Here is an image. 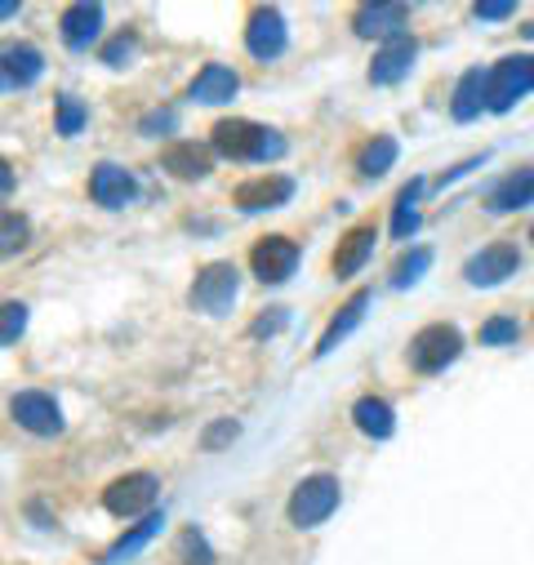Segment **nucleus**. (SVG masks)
Segmentation results:
<instances>
[{
	"label": "nucleus",
	"mask_w": 534,
	"mask_h": 565,
	"mask_svg": "<svg viewBox=\"0 0 534 565\" xmlns=\"http://www.w3.org/2000/svg\"><path fill=\"white\" fill-rule=\"evenodd\" d=\"M214 152L227 161H277V157H286V138L277 129L254 125V120H218Z\"/></svg>",
	"instance_id": "f257e3e1"
},
{
	"label": "nucleus",
	"mask_w": 534,
	"mask_h": 565,
	"mask_svg": "<svg viewBox=\"0 0 534 565\" xmlns=\"http://www.w3.org/2000/svg\"><path fill=\"white\" fill-rule=\"evenodd\" d=\"M334 508H339V481H334L330 472H317V477L299 481L295 494H290V521H295L299 530L321 525Z\"/></svg>",
	"instance_id": "f03ea898"
},
{
	"label": "nucleus",
	"mask_w": 534,
	"mask_h": 565,
	"mask_svg": "<svg viewBox=\"0 0 534 565\" xmlns=\"http://www.w3.org/2000/svg\"><path fill=\"white\" fill-rule=\"evenodd\" d=\"M236 290H241V280H236L232 263H205L196 271V286H192V308L205 317H223V312H232Z\"/></svg>",
	"instance_id": "7ed1b4c3"
},
{
	"label": "nucleus",
	"mask_w": 534,
	"mask_h": 565,
	"mask_svg": "<svg viewBox=\"0 0 534 565\" xmlns=\"http://www.w3.org/2000/svg\"><path fill=\"white\" fill-rule=\"evenodd\" d=\"M534 89V58L530 54H512L503 63H494L490 85H485V107L490 111H508L516 98H525Z\"/></svg>",
	"instance_id": "20e7f679"
},
{
	"label": "nucleus",
	"mask_w": 534,
	"mask_h": 565,
	"mask_svg": "<svg viewBox=\"0 0 534 565\" xmlns=\"http://www.w3.org/2000/svg\"><path fill=\"white\" fill-rule=\"evenodd\" d=\"M463 352V334L455 326H428L410 339V365L419 374H441L450 361H459Z\"/></svg>",
	"instance_id": "39448f33"
},
{
	"label": "nucleus",
	"mask_w": 534,
	"mask_h": 565,
	"mask_svg": "<svg viewBox=\"0 0 534 565\" xmlns=\"http://www.w3.org/2000/svg\"><path fill=\"white\" fill-rule=\"evenodd\" d=\"M249 267L263 286H281V280L295 276L299 267V245L290 236H263L254 249H249Z\"/></svg>",
	"instance_id": "423d86ee"
},
{
	"label": "nucleus",
	"mask_w": 534,
	"mask_h": 565,
	"mask_svg": "<svg viewBox=\"0 0 534 565\" xmlns=\"http://www.w3.org/2000/svg\"><path fill=\"white\" fill-rule=\"evenodd\" d=\"M157 477L152 472H129V477H120V481H111L107 490H103V508L111 512V516H139V512H152V503H157Z\"/></svg>",
	"instance_id": "0eeeda50"
},
{
	"label": "nucleus",
	"mask_w": 534,
	"mask_h": 565,
	"mask_svg": "<svg viewBox=\"0 0 534 565\" xmlns=\"http://www.w3.org/2000/svg\"><path fill=\"white\" fill-rule=\"evenodd\" d=\"M516 267H521V254H516V245H508V241H494V245H485L481 254H472V258L463 263V276H468V286H481V290H490V286H503L508 276H516Z\"/></svg>",
	"instance_id": "6e6552de"
},
{
	"label": "nucleus",
	"mask_w": 534,
	"mask_h": 565,
	"mask_svg": "<svg viewBox=\"0 0 534 565\" xmlns=\"http://www.w3.org/2000/svg\"><path fill=\"white\" fill-rule=\"evenodd\" d=\"M10 414L19 418V428H28V433H36V437H58V433H63V409H58V401L45 396V392H19V396L10 401Z\"/></svg>",
	"instance_id": "1a4fd4ad"
},
{
	"label": "nucleus",
	"mask_w": 534,
	"mask_h": 565,
	"mask_svg": "<svg viewBox=\"0 0 534 565\" xmlns=\"http://www.w3.org/2000/svg\"><path fill=\"white\" fill-rule=\"evenodd\" d=\"M286 41H290V32H286V19H281L277 10H254V14H249L245 50H249L254 58H263V63L281 58V54H286Z\"/></svg>",
	"instance_id": "9d476101"
},
{
	"label": "nucleus",
	"mask_w": 534,
	"mask_h": 565,
	"mask_svg": "<svg viewBox=\"0 0 534 565\" xmlns=\"http://www.w3.org/2000/svg\"><path fill=\"white\" fill-rule=\"evenodd\" d=\"M89 196H94L103 210H125L134 196H139V183H134L129 170L103 161V166H94V174H89Z\"/></svg>",
	"instance_id": "9b49d317"
},
{
	"label": "nucleus",
	"mask_w": 534,
	"mask_h": 565,
	"mask_svg": "<svg viewBox=\"0 0 534 565\" xmlns=\"http://www.w3.org/2000/svg\"><path fill=\"white\" fill-rule=\"evenodd\" d=\"M406 23H410V10L406 6H361L356 10V19H352V28H356V36H365V41H396V36H406Z\"/></svg>",
	"instance_id": "f8f14e48"
},
{
	"label": "nucleus",
	"mask_w": 534,
	"mask_h": 565,
	"mask_svg": "<svg viewBox=\"0 0 534 565\" xmlns=\"http://www.w3.org/2000/svg\"><path fill=\"white\" fill-rule=\"evenodd\" d=\"M290 196H295V183H290L286 174H258V179L241 183L232 201L254 214V210H277V205H286Z\"/></svg>",
	"instance_id": "ddd939ff"
},
{
	"label": "nucleus",
	"mask_w": 534,
	"mask_h": 565,
	"mask_svg": "<svg viewBox=\"0 0 534 565\" xmlns=\"http://www.w3.org/2000/svg\"><path fill=\"white\" fill-rule=\"evenodd\" d=\"M415 54H419V45H415L410 36H396V41H387V45L374 54V63H370V81H374V85H396L400 76L410 72Z\"/></svg>",
	"instance_id": "4468645a"
},
{
	"label": "nucleus",
	"mask_w": 534,
	"mask_h": 565,
	"mask_svg": "<svg viewBox=\"0 0 534 565\" xmlns=\"http://www.w3.org/2000/svg\"><path fill=\"white\" fill-rule=\"evenodd\" d=\"M58 28H63V41H67L72 50H85V45L98 36V28H103V6H94V0L67 6L63 19H58Z\"/></svg>",
	"instance_id": "2eb2a0df"
},
{
	"label": "nucleus",
	"mask_w": 534,
	"mask_h": 565,
	"mask_svg": "<svg viewBox=\"0 0 534 565\" xmlns=\"http://www.w3.org/2000/svg\"><path fill=\"white\" fill-rule=\"evenodd\" d=\"M365 308H370V290H356V295H352V299L339 308V317L325 326V334L317 339V356H330V352H334V348H339V343H343V339H348V334L361 326Z\"/></svg>",
	"instance_id": "dca6fc26"
},
{
	"label": "nucleus",
	"mask_w": 534,
	"mask_h": 565,
	"mask_svg": "<svg viewBox=\"0 0 534 565\" xmlns=\"http://www.w3.org/2000/svg\"><path fill=\"white\" fill-rule=\"evenodd\" d=\"M161 166H165L174 179H205V174L214 170V157H210V148H201V143H170V148L161 152Z\"/></svg>",
	"instance_id": "f3484780"
},
{
	"label": "nucleus",
	"mask_w": 534,
	"mask_h": 565,
	"mask_svg": "<svg viewBox=\"0 0 534 565\" xmlns=\"http://www.w3.org/2000/svg\"><path fill=\"white\" fill-rule=\"evenodd\" d=\"M236 89H241V76L232 67H223V63H210V67H201V76L192 81L188 94L196 103H227V98H236Z\"/></svg>",
	"instance_id": "a211bd4d"
},
{
	"label": "nucleus",
	"mask_w": 534,
	"mask_h": 565,
	"mask_svg": "<svg viewBox=\"0 0 534 565\" xmlns=\"http://www.w3.org/2000/svg\"><path fill=\"white\" fill-rule=\"evenodd\" d=\"M161 525H165V516H161V512H148V516H143L139 525H134L129 534H120V539H116V543L103 552V565H120V561H129L134 552H143V547H148V543L161 534Z\"/></svg>",
	"instance_id": "6ab92c4d"
},
{
	"label": "nucleus",
	"mask_w": 534,
	"mask_h": 565,
	"mask_svg": "<svg viewBox=\"0 0 534 565\" xmlns=\"http://www.w3.org/2000/svg\"><path fill=\"white\" fill-rule=\"evenodd\" d=\"M525 205H534V170H516V174L494 183V192H490V210L494 214L525 210Z\"/></svg>",
	"instance_id": "aec40b11"
},
{
	"label": "nucleus",
	"mask_w": 534,
	"mask_h": 565,
	"mask_svg": "<svg viewBox=\"0 0 534 565\" xmlns=\"http://www.w3.org/2000/svg\"><path fill=\"white\" fill-rule=\"evenodd\" d=\"M485 85H490V72H481V67H472V72L459 76L455 98H450L455 120H472V116H481V107H485Z\"/></svg>",
	"instance_id": "412c9836"
},
{
	"label": "nucleus",
	"mask_w": 534,
	"mask_h": 565,
	"mask_svg": "<svg viewBox=\"0 0 534 565\" xmlns=\"http://www.w3.org/2000/svg\"><path fill=\"white\" fill-rule=\"evenodd\" d=\"M374 249V227H352L334 249V276H356Z\"/></svg>",
	"instance_id": "4be33fe9"
},
{
	"label": "nucleus",
	"mask_w": 534,
	"mask_h": 565,
	"mask_svg": "<svg viewBox=\"0 0 534 565\" xmlns=\"http://www.w3.org/2000/svg\"><path fill=\"white\" fill-rule=\"evenodd\" d=\"M352 418H356V428H361L365 437H374V441H387V437H392V428H396L392 405H387V401H378V396H361V401L352 405Z\"/></svg>",
	"instance_id": "5701e85b"
},
{
	"label": "nucleus",
	"mask_w": 534,
	"mask_h": 565,
	"mask_svg": "<svg viewBox=\"0 0 534 565\" xmlns=\"http://www.w3.org/2000/svg\"><path fill=\"white\" fill-rule=\"evenodd\" d=\"M45 72V58H41V50H32V45H10L6 50V85L14 89H28L36 76Z\"/></svg>",
	"instance_id": "b1692460"
},
{
	"label": "nucleus",
	"mask_w": 534,
	"mask_h": 565,
	"mask_svg": "<svg viewBox=\"0 0 534 565\" xmlns=\"http://www.w3.org/2000/svg\"><path fill=\"white\" fill-rule=\"evenodd\" d=\"M419 196H424V179H415V183L400 188V196H396V214H392V236H396V241H410V236L419 232V210H415Z\"/></svg>",
	"instance_id": "393cba45"
},
{
	"label": "nucleus",
	"mask_w": 534,
	"mask_h": 565,
	"mask_svg": "<svg viewBox=\"0 0 534 565\" xmlns=\"http://www.w3.org/2000/svg\"><path fill=\"white\" fill-rule=\"evenodd\" d=\"M392 166H396V138H387V134H378L374 143H365L361 157H356V170H361L365 179H378V174H387Z\"/></svg>",
	"instance_id": "a878e982"
},
{
	"label": "nucleus",
	"mask_w": 534,
	"mask_h": 565,
	"mask_svg": "<svg viewBox=\"0 0 534 565\" xmlns=\"http://www.w3.org/2000/svg\"><path fill=\"white\" fill-rule=\"evenodd\" d=\"M428 267H432V249H410L406 258H400V263L392 267V286H396V290L415 286V280H419Z\"/></svg>",
	"instance_id": "bb28decb"
},
{
	"label": "nucleus",
	"mask_w": 534,
	"mask_h": 565,
	"mask_svg": "<svg viewBox=\"0 0 534 565\" xmlns=\"http://www.w3.org/2000/svg\"><path fill=\"white\" fill-rule=\"evenodd\" d=\"M516 334H521V326H516L512 317H490V321L481 326V343H485V348H503V343H516Z\"/></svg>",
	"instance_id": "cd10ccee"
},
{
	"label": "nucleus",
	"mask_w": 534,
	"mask_h": 565,
	"mask_svg": "<svg viewBox=\"0 0 534 565\" xmlns=\"http://www.w3.org/2000/svg\"><path fill=\"white\" fill-rule=\"evenodd\" d=\"M81 125H85V103L72 98V94H63L58 98V134L72 138V134H81Z\"/></svg>",
	"instance_id": "c85d7f7f"
},
{
	"label": "nucleus",
	"mask_w": 534,
	"mask_h": 565,
	"mask_svg": "<svg viewBox=\"0 0 534 565\" xmlns=\"http://www.w3.org/2000/svg\"><path fill=\"white\" fill-rule=\"evenodd\" d=\"M23 330H28V303L10 299V303H6V330H0V343H6V348H14Z\"/></svg>",
	"instance_id": "c756f323"
},
{
	"label": "nucleus",
	"mask_w": 534,
	"mask_h": 565,
	"mask_svg": "<svg viewBox=\"0 0 534 565\" xmlns=\"http://www.w3.org/2000/svg\"><path fill=\"white\" fill-rule=\"evenodd\" d=\"M516 6H512V0H477V6H472V14L481 19V23H499V19H508Z\"/></svg>",
	"instance_id": "7c9ffc66"
},
{
	"label": "nucleus",
	"mask_w": 534,
	"mask_h": 565,
	"mask_svg": "<svg viewBox=\"0 0 534 565\" xmlns=\"http://www.w3.org/2000/svg\"><path fill=\"white\" fill-rule=\"evenodd\" d=\"M23 245H28V223H23L19 214H6V245H0V249L14 254V249H23Z\"/></svg>",
	"instance_id": "2f4dec72"
},
{
	"label": "nucleus",
	"mask_w": 534,
	"mask_h": 565,
	"mask_svg": "<svg viewBox=\"0 0 534 565\" xmlns=\"http://www.w3.org/2000/svg\"><path fill=\"white\" fill-rule=\"evenodd\" d=\"M236 423L232 418H223V423H214V428L205 433V450H218V446H227V441H236Z\"/></svg>",
	"instance_id": "473e14b6"
},
{
	"label": "nucleus",
	"mask_w": 534,
	"mask_h": 565,
	"mask_svg": "<svg viewBox=\"0 0 534 565\" xmlns=\"http://www.w3.org/2000/svg\"><path fill=\"white\" fill-rule=\"evenodd\" d=\"M129 50H134V36H116L107 50H103V63H111V67H120V58H129Z\"/></svg>",
	"instance_id": "72a5a7b5"
},
{
	"label": "nucleus",
	"mask_w": 534,
	"mask_h": 565,
	"mask_svg": "<svg viewBox=\"0 0 534 565\" xmlns=\"http://www.w3.org/2000/svg\"><path fill=\"white\" fill-rule=\"evenodd\" d=\"M286 326V312H277V317H258L254 321V334H277Z\"/></svg>",
	"instance_id": "f704fd0d"
},
{
	"label": "nucleus",
	"mask_w": 534,
	"mask_h": 565,
	"mask_svg": "<svg viewBox=\"0 0 534 565\" xmlns=\"http://www.w3.org/2000/svg\"><path fill=\"white\" fill-rule=\"evenodd\" d=\"M525 36H530V41H534V23H530V28H525Z\"/></svg>",
	"instance_id": "c9c22d12"
},
{
	"label": "nucleus",
	"mask_w": 534,
	"mask_h": 565,
	"mask_svg": "<svg viewBox=\"0 0 534 565\" xmlns=\"http://www.w3.org/2000/svg\"><path fill=\"white\" fill-rule=\"evenodd\" d=\"M530 241H534V227H530Z\"/></svg>",
	"instance_id": "e433bc0d"
}]
</instances>
